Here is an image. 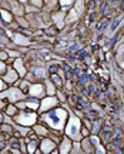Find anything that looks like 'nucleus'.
Segmentation results:
<instances>
[{"instance_id":"1","label":"nucleus","mask_w":124,"mask_h":154,"mask_svg":"<svg viewBox=\"0 0 124 154\" xmlns=\"http://www.w3.org/2000/svg\"><path fill=\"white\" fill-rule=\"evenodd\" d=\"M67 119H69V110L64 109L63 106L61 107L57 106V107H54L51 110L46 111V113H42V114L39 116V121H43L44 124H47L50 128L61 131V133H64Z\"/></svg>"},{"instance_id":"2","label":"nucleus","mask_w":124,"mask_h":154,"mask_svg":"<svg viewBox=\"0 0 124 154\" xmlns=\"http://www.w3.org/2000/svg\"><path fill=\"white\" fill-rule=\"evenodd\" d=\"M61 106L69 110V119H67V123H66L64 127V134L67 137H70L73 141H81V127H83V119L80 116H77L74 113V110H71V107L67 103H61Z\"/></svg>"},{"instance_id":"3","label":"nucleus","mask_w":124,"mask_h":154,"mask_svg":"<svg viewBox=\"0 0 124 154\" xmlns=\"http://www.w3.org/2000/svg\"><path fill=\"white\" fill-rule=\"evenodd\" d=\"M27 67H29V72L26 74V79L32 83L42 82V80H44V79H47L50 76L47 64H32V66Z\"/></svg>"},{"instance_id":"4","label":"nucleus","mask_w":124,"mask_h":154,"mask_svg":"<svg viewBox=\"0 0 124 154\" xmlns=\"http://www.w3.org/2000/svg\"><path fill=\"white\" fill-rule=\"evenodd\" d=\"M39 111H33V110H19L13 119L17 124H22L26 127H33L36 123H39Z\"/></svg>"},{"instance_id":"5","label":"nucleus","mask_w":124,"mask_h":154,"mask_svg":"<svg viewBox=\"0 0 124 154\" xmlns=\"http://www.w3.org/2000/svg\"><path fill=\"white\" fill-rule=\"evenodd\" d=\"M27 97L26 93H23L20 88L14 86V84H11L9 87L3 90V91H0V99L6 100L7 103H14L16 104L17 101H20V100H24Z\"/></svg>"},{"instance_id":"6","label":"nucleus","mask_w":124,"mask_h":154,"mask_svg":"<svg viewBox=\"0 0 124 154\" xmlns=\"http://www.w3.org/2000/svg\"><path fill=\"white\" fill-rule=\"evenodd\" d=\"M60 106V100L57 99V96H44L43 99L40 100V107H39V114L46 113V111L51 110L54 107Z\"/></svg>"},{"instance_id":"7","label":"nucleus","mask_w":124,"mask_h":154,"mask_svg":"<svg viewBox=\"0 0 124 154\" xmlns=\"http://www.w3.org/2000/svg\"><path fill=\"white\" fill-rule=\"evenodd\" d=\"M16 106L19 107V110H33V111H39V107H40V100L36 99V97H30V96H27L24 100H20V101H17Z\"/></svg>"},{"instance_id":"8","label":"nucleus","mask_w":124,"mask_h":154,"mask_svg":"<svg viewBox=\"0 0 124 154\" xmlns=\"http://www.w3.org/2000/svg\"><path fill=\"white\" fill-rule=\"evenodd\" d=\"M27 96L30 97H36V99L42 100L46 96V86L44 82H34L30 84V88L27 91Z\"/></svg>"},{"instance_id":"9","label":"nucleus","mask_w":124,"mask_h":154,"mask_svg":"<svg viewBox=\"0 0 124 154\" xmlns=\"http://www.w3.org/2000/svg\"><path fill=\"white\" fill-rule=\"evenodd\" d=\"M39 149L44 154L53 153L54 150H57V143L50 137H40V146H39Z\"/></svg>"},{"instance_id":"10","label":"nucleus","mask_w":124,"mask_h":154,"mask_svg":"<svg viewBox=\"0 0 124 154\" xmlns=\"http://www.w3.org/2000/svg\"><path fill=\"white\" fill-rule=\"evenodd\" d=\"M10 40L14 44L20 46V47H33V42L27 37L26 34H23L22 32H16V33L11 34Z\"/></svg>"},{"instance_id":"11","label":"nucleus","mask_w":124,"mask_h":154,"mask_svg":"<svg viewBox=\"0 0 124 154\" xmlns=\"http://www.w3.org/2000/svg\"><path fill=\"white\" fill-rule=\"evenodd\" d=\"M66 13L64 10H54L53 13H51V23H54L56 24V27L59 29V30H61L63 27H66Z\"/></svg>"},{"instance_id":"12","label":"nucleus","mask_w":124,"mask_h":154,"mask_svg":"<svg viewBox=\"0 0 124 154\" xmlns=\"http://www.w3.org/2000/svg\"><path fill=\"white\" fill-rule=\"evenodd\" d=\"M11 66L16 69V72L19 73V76L22 77V79L26 77L27 72H29V67H27V63H26V60H24V56H20V57L14 59V61H13Z\"/></svg>"},{"instance_id":"13","label":"nucleus","mask_w":124,"mask_h":154,"mask_svg":"<svg viewBox=\"0 0 124 154\" xmlns=\"http://www.w3.org/2000/svg\"><path fill=\"white\" fill-rule=\"evenodd\" d=\"M3 80H5L9 86H11V84H14V83L20 79V76H19V73L16 72V69L11 66V64H9V67H7V70H6V73L3 74V76H0Z\"/></svg>"},{"instance_id":"14","label":"nucleus","mask_w":124,"mask_h":154,"mask_svg":"<svg viewBox=\"0 0 124 154\" xmlns=\"http://www.w3.org/2000/svg\"><path fill=\"white\" fill-rule=\"evenodd\" d=\"M9 2V10L14 14L16 17L19 16H26V10H24V5H22L19 0H7Z\"/></svg>"},{"instance_id":"15","label":"nucleus","mask_w":124,"mask_h":154,"mask_svg":"<svg viewBox=\"0 0 124 154\" xmlns=\"http://www.w3.org/2000/svg\"><path fill=\"white\" fill-rule=\"evenodd\" d=\"M71 147H73V140L67 136H63V138L60 140V143L57 144V149H59L60 154H67L71 151Z\"/></svg>"},{"instance_id":"16","label":"nucleus","mask_w":124,"mask_h":154,"mask_svg":"<svg viewBox=\"0 0 124 154\" xmlns=\"http://www.w3.org/2000/svg\"><path fill=\"white\" fill-rule=\"evenodd\" d=\"M32 128H33V131L36 133L39 137H49L50 131H51V128H50L47 124H44L43 121H39V123H36Z\"/></svg>"},{"instance_id":"17","label":"nucleus","mask_w":124,"mask_h":154,"mask_svg":"<svg viewBox=\"0 0 124 154\" xmlns=\"http://www.w3.org/2000/svg\"><path fill=\"white\" fill-rule=\"evenodd\" d=\"M0 19L5 24H10L16 20V16L11 13L9 9H5V7H0Z\"/></svg>"},{"instance_id":"18","label":"nucleus","mask_w":124,"mask_h":154,"mask_svg":"<svg viewBox=\"0 0 124 154\" xmlns=\"http://www.w3.org/2000/svg\"><path fill=\"white\" fill-rule=\"evenodd\" d=\"M27 153H36L40 146V137H26Z\"/></svg>"},{"instance_id":"19","label":"nucleus","mask_w":124,"mask_h":154,"mask_svg":"<svg viewBox=\"0 0 124 154\" xmlns=\"http://www.w3.org/2000/svg\"><path fill=\"white\" fill-rule=\"evenodd\" d=\"M116 63H117V66L124 70V43H121L119 47H116Z\"/></svg>"},{"instance_id":"20","label":"nucleus","mask_w":124,"mask_h":154,"mask_svg":"<svg viewBox=\"0 0 124 154\" xmlns=\"http://www.w3.org/2000/svg\"><path fill=\"white\" fill-rule=\"evenodd\" d=\"M81 147H83V151H84V153H96V147H94L90 136L81 138Z\"/></svg>"},{"instance_id":"21","label":"nucleus","mask_w":124,"mask_h":154,"mask_svg":"<svg viewBox=\"0 0 124 154\" xmlns=\"http://www.w3.org/2000/svg\"><path fill=\"white\" fill-rule=\"evenodd\" d=\"M90 138H91L93 144H94V147H96V153H100V154L107 153V150H106V147L101 144V140H100V137H98L97 134H90Z\"/></svg>"},{"instance_id":"22","label":"nucleus","mask_w":124,"mask_h":154,"mask_svg":"<svg viewBox=\"0 0 124 154\" xmlns=\"http://www.w3.org/2000/svg\"><path fill=\"white\" fill-rule=\"evenodd\" d=\"M79 19H80V14L76 11L74 7H71L69 10V14H66V24H71V23L79 22Z\"/></svg>"},{"instance_id":"23","label":"nucleus","mask_w":124,"mask_h":154,"mask_svg":"<svg viewBox=\"0 0 124 154\" xmlns=\"http://www.w3.org/2000/svg\"><path fill=\"white\" fill-rule=\"evenodd\" d=\"M30 84H32V82H29L26 77H23V79L20 77V79L14 83V86H17V87L20 88L23 93H26V94H27V91H29V88H30Z\"/></svg>"},{"instance_id":"24","label":"nucleus","mask_w":124,"mask_h":154,"mask_svg":"<svg viewBox=\"0 0 124 154\" xmlns=\"http://www.w3.org/2000/svg\"><path fill=\"white\" fill-rule=\"evenodd\" d=\"M44 86H46V96H54V94H56L57 87H56V84L50 80V77L44 79Z\"/></svg>"},{"instance_id":"25","label":"nucleus","mask_w":124,"mask_h":154,"mask_svg":"<svg viewBox=\"0 0 124 154\" xmlns=\"http://www.w3.org/2000/svg\"><path fill=\"white\" fill-rule=\"evenodd\" d=\"M50 80L56 84V87L57 88H63V86H64V79L60 76L59 73H50Z\"/></svg>"},{"instance_id":"26","label":"nucleus","mask_w":124,"mask_h":154,"mask_svg":"<svg viewBox=\"0 0 124 154\" xmlns=\"http://www.w3.org/2000/svg\"><path fill=\"white\" fill-rule=\"evenodd\" d=\"M43 9L44 10H50L53 13L57 7H59V0H43Z\"/></svg>"},{"instance_id":"27","label":"nucleus","mask_w":124,"mask_h":154,"mask_svg":"<svg viewBox=\"0 0 124 154\" xmlns=\"http://www.w3.org/2000/svg\"><path fill=\"white\" fill-rule=\"evenodd\" d=\"M76 11L80 14V17L84 14V10H86V0H74V6Z\"/></svg>"},{"instance_id":"28","label":"nucleus","mask_w":124,"mask_h":154,"mask_svg":"<svg viewBox=\"0 0 124 154\" xmlns=\"http://www.w3.org/2000/svg\"><path fill=\"white\" fill-rule=\"evenodd\" d=\"M5 113L7 116H11V117H14V116L19 113V107H17L14 103H7V106H6L5 109Z\"/></svg>"},{"instance_id":"29","label":"nucleus","mask_w":124,"mask_h":154,"mask_svg":"<svg viewBox=\"0 0 124 154\" xmlns=\"http://www.w3.org/2000/svg\"><path fill=\"white\" fill-rule=\"evenodd\" d=\"M5 49L7 51V56L11 57V59H17V57L23 56V53L19 50V47H5Z\"/></svg>"},{"instance_id":"30","label":"nucleus","mask_w":124,"mask_h":154,"mask_svg":"<svg viewBox=\"0 0 124 154\" xmlns=\"http://www.w3.org/2000/svg\"><path fill=\"white\" fill-rule=\"evenodd\" d=\"M74 6V0H59V7L61 10H70L71 7Z\"/></svg>"},{"instance_id":"31","label":"nucleus","mask_w":124,"mask_h":154,"mask_svg":"<svg viewBox=\"0 0 124 154\" xmlns=\"http://www.w3.org/2000/svg\"><path fill=\"white\" fill-rule=\"evenodd\" d=\"M70 153L73 154H83L84 151H83V147H81V141H73V147H71V151Z\"/></svg>"},{"instance_id":"32","label":"nucleus","mask_w":124,"mask_h":154,"mask_svg":"<svg viewBox=\"0 0 124 154\" xmlns=\"http://www.w3.org/2000/svg\"><path fill=\"white\" fill-rule=\"evenodd\" d=\"M56 96H57V99L60 100V104H61V103H64V101H67V96L63 94L61 88H57V90H56Z\"/></svg>"},{"instance_id":"33","label":"nucleus","mask_w":124,"mask_h":154,"mask_svg":"<svg viewBox=\"0 0 124 154\" xmlns=\"http://www.w3.org/2000/svg\"><path fill=\"white\" fill-rule=\"evenodd\" d=\"M100 124H101L100 121H96L94 124L91 123V130H90L91 134H98V131H100Z\"/></svg>"},{"instance_id":"34","label":"nucleus","mask_w":124,"mask_h":154,"mask_svg":"<svg viewBox=\"0 0 124 154\" xmlns=\"http://www.w3.org/2000/svg\"><path fill=\"white\" fill-rule=\"evenodd\" d=\"M7 67H9V64L6 63V60H0V76L5 74L6 70H7Z\"/></svg>"},{"instance_id":"35","label":"nucleus","mask_w":124,"mask_h":154,"mask_svg":"<svg viewBox=\"0 0 124 154\" xmlns=\"http://www.w3.org/2000/svg\"><path fill=\"white\" fill-rule=\"evenodd\" d=\"M7 51H6L5 47H0V60H7Z\"/></svg>"},{"instance_id":"36","label":"nucleus","mask_w":124,"mask_h":154,"mask_svg":"<svg viewBox=\"0 0 124 154\" xmlns=\"http://www.w3.org/2000/svg\"><path fill=\"white\" fill-rule=\"evenodd\" d=\"M29 3L33 6H37V7H43V0H29Z\"/></svg>"},{"instance_id":"37","label":"nucleus","mask_w":124,"mask_h":154,"mask_svg":"<svg viewBox=\"0 0 124 154\" xmlns=\"http://www.w3.org/2000/svg\"><path fill=\"white\" fill-rule=\"evenodd\" d=\"M7 87H9V84H7V83H6L5 80H3V79L0 77V91H3V90H6Z\"/></svg>"},{"instance_id":"38","label":"nucleus","mask_w":124,"mask_h":154,"mask_svg":"<svg viewBox=\"0 0 124 154\" xmlns=\"http://www.w3.org/2000/svg\"><path fill=\"white\" fill-rule=\"evenodd\" d=\"M6 106H7V101L3 100V99H0V111H5Z\"/></svg>"},{"instance_id":"39","label":"nucleus","mask_w":124,"mask_h":154,"mask_svg":"<svg viewBox=\"0 0 124 154\" xmlns=\"http://www.w3.org/2000/svg\"><path fill=\"white\" fill-rule=\"evenodd\" d=\"M5 123V111H0V124Z\"/></svg>"},{"instance_id":"40","label":"nucleus","mask_w":124,"mask_h":154,"mask_svg":"<svg viewBox=\"0 0 124 154\" xmlns=\"http://www.w3.org/2000/svg\"><path fill=\"white\" fill-rule=\"evenodd\" d=\"M19 2H20L22 5H27V3H29V0H19Z\"/></svg>"},{"instance_id":"41","label":"nucleus","mask_w":124,"mask_h":154,"mask_svg":"<svg viewBox=\"0 0 124 154\" xmlns=\"http://www.w3.org/2000/svg\"><path fill=\"white\" fill-rule=\"evenodd\" d=\"M101 2H103V0H97V3H101Z\"/></svg>"},{"instance_id":"42","label":"nucleus","mask_w":124,"mask_h":154,"mask_svg":"<svg viewBox=\"0 0 124 154\" xmlns=\"http://www.w3.org/2000/svg\"><path fill=\"white\" fill-rule=\"evenodd\" d=\"M88 2H90V0H86V3H88Z\"/></svg>"},{"instance_id":"43","label":"nucleus","mask_w":124,"mask_h":154,"mask_svg":"<svg viewBox=\"0 0 124 154\" xmlns=\"http://www.w3.org/2000/svg\"><path fill=\"white\" fill-rule=\"evenodd\" d=\"M123 90H124V82H123Z\"/></svg>"}]
</instances>
